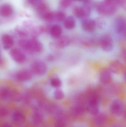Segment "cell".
Masks as SVG:
<instances>
[{"mask_svg": "<svg viewBox=\"0 0 126 127\" xmlns=\"http://www.w3.org/2000/svg\"><path fill=\"white\" fill-rule=\"evenodd\" d=\"M73 1H82V0H72Z\"/></svg>", "mask_w": 126, "mask_h": 127, "instance_id": "d590c367", "label": "cell"}, {"mask_svg": "<svg viewBox=\"0 0 126 127\" xmlns=\"http://www.w3.org/2000/svg\"><path fill=\"white\" fill-rule=\"evenodd\" d=\"M73 13L77 18H84L87 17L85 9L83 7L75 6L73 8Z\"/></svg>", "mask_w": 126, "mask_h": 127, "instance_id": "603a6c76", "label": "cell"}, {"mask_svg": "<svg viewBox=\"0 0 126 127\" xmlns=\"http://www.w3.org/2000/svg\"><path fill=\"white\" fill-rule=\"evenodd\" d=\"M50 83H51V86L53 87L56 88L60 87L62 84L61 80L59 78L57 77L52 78L51 80Z\"/></svg>", "mask_w": 126, "mask_h": 127, "instance_id": "83f0119b", "label": "cell"}, {"mask_svg": "<svg viewBox=\"0 0 126 127\" xmlns=\"http://www.w3.org/2000/svg\"><path fill=\"white\" fill-rule=\"evenodd\" d=\"M96 9L100 14L109 16L114 14L116 12L117 8L115 3H107L104 1L97 6Z\"/></svg>", "mask_w": 126, "mask_h": 127, "instance_id": "3957f363", "label": "cell"}, {"mask_svg": "<svg viewBox=\"0 0 126 127\" xmlns=\"http://www.w3.org/2000/svg\"><path fill=\"white\" fill-rule=\"evenodd\" d=\"M54 13L55 12L49 10L40 16L44 21L50 22L54 21Z\"/></svg>", "mask_w": 126, "mask_h": 127, "instance_id": "cb8c5ba5", "label": "cell"}, {"mask_svg": "<svg viewBox=\"0 0 126 127\" xmlns=\"http://www.w3.org/2000/svg\"><path fill=\"white\" fill-rule=\"evenodd\" d=\"M86 110L87 109L86 104L79 102L71 108L70 113L72 116L74 118H80L83 115Z\"/></svg>", "mask_w": 126, "mask_h": 127, "instance_id": "8992f818", "label": "cell"}, {"mask_svg": "<svg viewBox=\"0 0 126 127\" xmlns=\"http://www.w3.org/2000/svg\"><path fill=\"white\" fill-rule=\"evenodd\" d=\"M100 80L103 84H107L109 83L112 79L111 71L108 69H103L100 74Z\"/></svg>", "mask_w": 126, "mask_h": 127, "instance_id": "5bb4252c", "label": "cell"}, {"mask_svg": "<svg viewBox=\"0 0 126 127\" xmlns=\"http://www.w3.org/2000/svg\"><path fill=\"white\" fill-rule=\"evenodd\" d=\"M124 77H125V80H126V72H125V75H124Z\"/></svg>", "mask_w": 126, "mask_h": 127, "instance_id": "e575fe53", "label": "cell"}, {"mask_svg": "<svg viewBox=\"0 0 126 127\" xmlns=\"http://www.w3.org/2000/svg\"><path fill=\"white\" fill-rule=\"evenodd\" d=\"M35 6L36 12L40 16L49 10V6L47 4L43 2H40L36 4Z\"/></svg>", "mask_w": 126, "mask_h": 127, "instance_id": "44dd1931", "label": "cell"}, {"mask_svg": "<svg viewBox=\"0 0 126 127\" xmlns=\"http://www.w3.org/2000/svg\"><path fill=\"white\" fill-rule=\"evenodd\" d=\"M70 43L69 39L67 37H61L57 42V45L60 48H63L67 47Z\"/></svg>", "mask_w": 126, "mask_h": 127, "instance_id": "d4e9b609", "label": "cell"}, {"mask_svg": "<svg viewBox=\"0 0 126 127\" xmlns=\"http://www.w3.org/2000/svg\"><path fill=\"white\" fill-rule=\"evenodd\" d=\"M54 97L56 100H60L64 98V93L61 89H57L54 92Z\"/></svg>", "mask_w": 126, "mask_h": 127, "instance_id": "4316f807", "label": "cell"}, {"mask_svg": "<svg viewBox=\"0 0 126 127\" xmlns=\"http://www.w3.org/2000/svg\"><path fill=\"white\" fill-rule=\"evenodd\" d=\"M13 12L12 7L9 4H4L0 7V15L2 17H9L12 15Z\"/></svg>", "mask_w": 126, "mask_h": 127, "instance_id": "2e32d148", "label": "cell"}, {"mask_svg": "<svg viewBox=\"0 0 126 127\" xmlns=\"http://www.w3.org/2000/svg\"><path fill=\"white\" fill-rule=\"evenodd\" d=\"M19 44L23 49L33 53H40L43 49L41 42L36 39H21Z\"/></svg>", "mask_w": 126, "mask_h": 127, "instance_id": "7a4b0ae2", "label": "cell"}, {"mask_svg": "<svg viewBox=\"0 0 126 127\" xmlns=\"http://www.w3.org/2000/svg\"><path fill=\"white\" fill-rule=\"evenodd\" d=\"M0 97L1 99L4 100L18 99V96H16L14 92L11 89L6 87H3L1 89Z\"/></svg>", "mask_w": 126, "mask_h": 127, "instance_id": "9c48e42d", "label": "cell"}, {"mask_svg": "<svg viewBox=\"0 0 126 127\" xmlns=\"http://www.w3.org/2000/svg\"><path fill=\"white\" fill-rule=\"evenodd\" d=\"M8 114V110L7 109L4 107H1L0 109V116L1 118L6 117Z\"/></svg>", "mask_w": 126, "mask_h": 127, "instance_id": "f546056e", "label": "cell"}, {"mask_svg": "<svg viewBox=\"0 0 126 127\" xmlns=\"http://www.w3.org/2000/svg\"><path fill=\"white\" fill-rule=\"evenodd\" d=\"M81 25L83 29L88 32H94L96 28L95 21L90 19L84 18L82 21Z\"/></svg>", "mask_w": 126, "mask_h": 127, "instance_id": "8fae6325", "label": "cell"}, {"mask_svg": "<svg viewBox=\"0 0 126 127\" xmlns=\"http://www.w3.org/2000/svg\"><path fill=\"white\" fill-rule=\"evenodd\" d=\"M62 33V29L60 25H54L52 26L50 29L51 36L55 38H59L60 37Z\"/></svg>", "mask_w": 126, "mask_h": 127, "instance_id": "ffe728a7", "label": "cell"}, {"mask_svg": "<svg viewBox=\"0 0 126 127\" xmlns=\"http://www.w3.org/2000/svg\"><path fill=\"white\" fill-rule=\"evenodd\" d=\"M87 127V126H79V127Z\"/></svg>", "mask_w": 126, "mask_h": 127, "instance_id": "8d00e7d4", "label": "cell"}, {"mask_svg": "<svg viewBox=\"0 0 126 127\" xmlns=\"http://www.w3.org/2000/svg\"><path fill=\"white\" fill-rule=\"evenodd\" d=\"M76 22L74 17L70 16L66 18L64 21V28L67 30H72L75 27Z\"/></svg>", "mask_w": 126, "mask_h": 127, "instance_id": "7402d4cb", "label": "cell"}, {"mask_svg": "<svg viewBox=\"0 0 126 127\" xmlns=\"http://www.w3.org/2000/svg\"><path fill=\"white\" fill-rule=\"evenodd\" d=\"M1 42L3 48L5 50H8L12 48L14 44L13 39L8 34H4L2 36Z\"/></svg>", "mask_w": 126, "mask_h": 127, "instance_id": "9a60e30c", "label": "cell"}, {"mask_svg": "<svg viewBox=\"0 0 126 127\" xmlns=\"http://www.w3.org/2000/svg\"><path fill=\"white\" fill-rule=\"evenodd\" d=\"M66 14L61 11L55 12L54 20L58 22H62L64 21L66 18Z\"/></svg>", "mask_w": 126, "mask_h": 127, "instance_id": "484cf974", "label": "cell"}, {"mask_svg": "<svg viewBox=\"0 0 126 127\" xmlns=\"http://www.w3.org/2000/svg\"><path fill=\"white\" fill-rule=\"evenodd\" d=\"M109 111L114 116L121 117L125 112L123 103L118 99L114 100L109 106Z\"/></svg>", "mask_w": 126, "mask_h": 127, "instance_id": "277c9868", "label": "cell"}, {"mask_svg": "<svg viewBox=\"0 0 126 127\" xmlns=\"http://www.w3.org/2000/svg\"><path fill=\"white\" fill-rule=\"evenodd\" d=\"M32 119L33 123L35 125H40L43 121V117L40 112L38 110H35L33 113Z\"/></svg>", "mask_w": 126, "mask_h": 127, "instance_id": "ac0fdd59", "label": "cell"}, {"mask_svg": "<svg viewBox=\"0 0 126 127\" xmlns=\"http://www.w3.org/2000/svg\"><path fill=\"white\" fill-rule=\"evenodd\" d=\"M123 66L122 64L118 61H114L110 64L109 70L111 72L115 74L120 73L123 69Z\"/></svg>", "mask_w": 126, "mask_h": 127, "instance_id": "d6986e66", "label": "cell"}, {"mask_svg": "<svg viewBox=\"0 0 126 127\" xmlns=\"http://www.w3.org/2000/svg\"><path fill=\"white\" fill-rule=\"evenodd\" d=\"M100 99L98 93L94 90L89 92L86 100V109L91 115H97L100 112Z\"/></svg>", "mask_w": 126, "mask_h": 127, "instance_id": "6da1fadb", "label": "cell"}, {"mask_svg": "<svg viewBox=\"0 0 126 127\" xmlns=\"http://www.w3.org/2000/svg\"><path fill=\"white\" fill-rule=\"evenodd\" d=\"M72 0H61L60 2V6L63 8L69 7L72 4Z\"/></svg>", "mask_w": 126, "mask_h": 127, "instance_id": "f1b7e54d", "label": "cell"}, {"mask_svg": "<svg viewBox=\"0 0 126 127\" xmlns=\"http://www.w3.org/2000/svg\"><path fill=\"white\" fill-rule=\"evenodd\" d=\"M9 55L11 59L17 63H23L26 61L25 54L17 48L11 49L10 51Z\"/></svg>", "mask_w": 126, "mask_h": 127, "instance_id": "ba28073f", "label": "cell"}, {"mask_svg": "<svg viewBox=\"0 0 126 127\" xmlns=\"http://www.w3.org/2000/svg\"><path fill=\"white\" fill-rule=\"evenodd\" d=\"M111 127H121L118 125H114L111 126Z\"/></svg>", "mask_w": 126, "mask_h": 127, "instance_id": "836d02e7", "label": "cell"}, {"mask_svg": "<svg viewBox=\"0 0 126 127\" xmlns=\"http://www.w3.org/2000/svg\"><path fill=\"white\" fill-rule=\"evenodd\" d=\"M93 117L94 123L98 126H102L104 125L107 121L106 115L101 111L97 115L94 116Z\"/></svg>", "mask_w": 126, "mask_h": 127, "instance_id": "e0dca14e", "label": "cell"}, {"mask_svg": "<svg viewBox=\"0 0 126 127\" xmlns=\"http://www.w3.org/2000/svg\"><path fill=\"white\" fill-rule=\"evenodd\" d=\"M117 0H104V1L109 3H114Z\"/></svg>", "mask_w": 126, "mask_h": 127, "instance_id": "d6a6232c", "label": "cell"}, {"mask_svg": "<svg viewBox=\"0 0 126 127\" xmlns=\"http://www.w3.org/2000/svg\"><path fill=\"white\" fill-rule=\"evenodd\" d=\"M115 30L117 33L123 36L126 33V20L124 18L120 17L115 22Z\"/></svg>", "mask_w": 126, "mask_h": 127, "instance_id": "30bf717a", "label": "cell"}, {"mask_svg": "<svg viewBox=\"0 0 126 127\" xmlns=\"http://www.w3.org/2000/svg\"><path fill=\"white\" fill-rule=\"evenodd\" d=\"M13 122L16 125L23 124L26 121V116L20 110L14 111L11 116Z\"/></svg>", "mask_w": 126, "mask_h": 127, "instance_id": "4fadbf2b", "label": "cell"}, {"mask_svg": "<svg viewBox=\"0 0 126 127\" xmlns=\"http://www.w3.org/2000/svg\"><path fill=\"white\" fill-rule=\"evenodd\" d=\"M16 78L18 81L21 82L28 81L32 78V71L28 69L20 70L16 74Z\"/></svg>", "mask_w": 126, "mask_h": 127, "instance_id": "7c38bea8", "label": "cell"}, {"mask_svg": "<svg viewBox=\"0 0 126 127\" xmlns=\"http://www.w3.org/2000/svg\"><path fill=\"white\" fill-rule=\"evenodd\" d=\"M42 0H27L28 3L31 5L35 6L38 3L41 2Z\"/></svg>", "mask_w": 126, "mask_h": 127, "instance_id": "4dcf8cb0", "label": "cell"}, {"mask_svg": "<svg viewBox=\"0 0 126 127\" xmlns=\"http://www.w3.org/2000/svg\"><path fill=\"white\" fill-rule=\"evenodd\" d=\"M100 44L101 48L107 52L111 50L114 45L113 39L109 35L103 36L100 39Z\"/></svg>", "mask_w": 126, "mask_h": 127, "instance_id": "52a82bcc", "label": "cell"}, {"mask_svg": "<svg viewBox=\"0 0 126 127\" xmlns=\"http://www.w3.org/2000/svg\"><path fill=\"white\" fill-rule=\"evenodd\" d=\"M31 70L32 72L36 75L43 76L45 75L47 72V66L43 62L37 61L32 64Z\"/></svg>", "mask_w": 126, "mask_h": 127, "instance_id": "5b68a950", "label": "cell"}, {"mask_svg": "<svg viewBox=\"0 0 126 127\" xmlns=\"http://www.w3.org/2000/svg\"><path fill=\"white\" fill-rule=\"evenodd\" d=\"M1 127H12L11 125L7 123L3 124L1 126Z\"/></svg>", "mask_w": 126, "mask_h": 127, "instance_id": "1f68e13d", "label": "cell"}]
</instances>
